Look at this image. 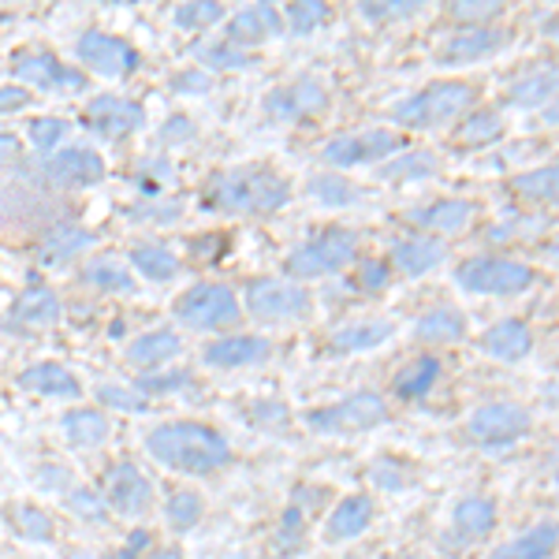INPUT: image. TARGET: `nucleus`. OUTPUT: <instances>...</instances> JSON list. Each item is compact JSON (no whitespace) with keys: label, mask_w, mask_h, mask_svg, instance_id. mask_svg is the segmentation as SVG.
I'll use <instances>...</instances> for the list:
<instances>
[{"label":"nucleus","mask_w":559,"mask_h":559,"mask_svg":"<svg viewBox=\"0 0 559 559\" xmlns=\"http://www.w3.org/2000/svg\"><path fill=\"white\" fill-rule=\"evenodd\" d=\"M284 34V15L276 12L273 4H250L242 8L239 15H231V26H228V41L236 45H254V41H265V38H276Z\"/></svg>","instance_id":"6ab92c4d"},{"label":"nucleus","mask_w":559,"mask_h":559,"mask_svg":"<svg viewBox=\"0 0 559 559\" xmlns=\"http://www.w3.org/2000/svg\"><path fill=\"white\" fill-rule=\"evenodd\" d=\"M392 150H400V134L366 131V134H344V139H332L329 146L321 150V157L336 168H350V165H366V160L388 157Z\"/></svg>","instance_id":"2eb2a0df"},{"label":"nucleus","mask_w":559,"mask_h":559,"mask_svg":"<svg viewBox=\"0 0 559 559\" xmlns=\"http://www.w3.org/2000/svg\"><path fill=\"white\" fill-rule=\"evenodd\" d=\"M64 134H68V120H57V116H41V120L31 123V142L38 150H57Z\"/></svg>","instance_id":"09e8293b"},{"label":"nucleus","mask_w":559,"mask_h":559,"mask_svg":"<svg viewBox=\"0 0 559 559\" xmlns=\"http://www.w3.org/2000/svg\"><path fill=\"white\" fill-rule=\"evenodd\" d=\"M292 198V187H287L284 176H276L273 168H231V173L216 176L213 187L205 191V205L221 213H247V216H261V213H276L280 205H287Z\"/></svg>","instance_id":"f03ea898"},{"label":"nucleus","mask_w":559,"mask_h":559,"mask_svg":"<svg viewBox=\"0 0 559 559\" xmlns=\"http://www.w3.org/2000/svg\"><path fill=\"white\" fill-rule=\"evenodd\" d=\"M150 455L179 474H213L231 463V444L202 421H168L146 437Z\"/></svg>","instance_id":"f257e3e1"},{"label":"nucleus","mask_w":559,"mask_h":559,"mask_svg":"<svg viewBox=\"0 0 559 559\" xmlns=\"http://www.w3.org/2000/svg\"><path fill=\"white\" fill-rule=\"evenodd\" d=\"M515 194L526 198V202H540V205H559V165H545L534 168V173L515 176Z\"/></svg>","instance_id":"72a5a7b5"},{"label":"nucleus","mask_w":559,"mask_h":559,"mask_svg":"<svg viewBox=\"0 0 559 559\" xmlns=\"http://www.w3.org/2000/svg\"><path fill=\"white\" fill-rule=\"evenodd\" d=\"M559 545V522H537L534 530L500 545L489 559H548Z\"/></svg>","instance_id":"b1692460"},{"label":"nucleus","mask_w":559,"mask_h":559,"mask_svg":"<svg viewBox=\"0 0 559 559\" xmlns=\"http://www.w3.org/2000/svg\"><path fill=\"white\" fill-rule=\"evenodd\" d=\"M492 526H496V503L489 496H466V500L455 503V511H452L455 537H463V540L489 537Z\"/></svg>","instance_id":"393cba45"},{"label":"nucleus","mask_w":559,"mask_h":559,"mask_svg":"<svg viewBox=\"0 0 559 559\" xmlns=\"http://www.w3.org/2000/svg\"><path fill=\"white\" fill-rule=\"evenodd\" d=\"M15 318L23 324H52L60 318V299L49 287H34V292L23 295V302L15 306Z\"/></svg>","instance_id":"4c0bfd02"},{"label":"nucleus","mask_w":559,"mask_h":559,"mask_svg":"<svg viewBox=\"0 0 559 559\" xmlns=\"http://www.w3.org/2000/svg\"><path fill=\"white\" fill-rule=\"evenodd\" d=\"M142 123H146V112H142L139 102H128V97L102 94L86 105V128H94L105 139H123V134L139 131Z\"/></svg>","instance_id":"4468645a"},{"label":"nucleus","mask_w":559,"mask_h":559,"mask_svg":"<svg viewBox=\"0 0 559 559\" xmlns=\"http://www.w3.org/2000/svg\"><path fill=\"white\" fill-rule=\"evenodd\" d=\"M414 332H418V340H426V344H455V340H463L466 321H463V313H459V310L440 306V310L426 313V318L414 324Z\"/></svg>","instance_id":"473e14b6"},{"label":"nucleus","mask_w":559,"mask_h":559,"mask_svg":"<svg viewBox=\"0 0 559 559\" xmlns=\"http://www.w3.org/2000/svg\"><path fill=\"white\" fill-rule=\"evenodd\" d=\"M247 306L261 321H292L310 310V292L299 280H254L247 287Z\"/></svg>","instance_id":"0eeeda50"},{"label":"nucleus","mask_w":559,"mask_h":559,"mask_svg":"<svg viewBox=\"0 0 559 559\" xmlns=\"http://www.w3.org/2000/svg\"><path fill=\"white\" fill-rule=\"evenodd\" d=\"M287 23H292L295 34H313L318 26L332 23V8L321 4V0H302V4H292L287 8Z\"/></svg>","instance_id":"ea45409f"},{"label":"nucleus","mask_w":559,"mask_h":559,"mask_svg":"<svg viewBox=\"0 0 559 559\" xmlns=\"http://www.w3.org/2000/svg\"><path fill=\"white\" fill-rule=\"evenodd\" d=\"M12 153H20V139L15 134H0V157H12Z\"/></svg>","instance_id":"052dcab7"},{"label":"nucleus","mask_w":559,"mask_h":559,"mask_svg":"<svg viewBox=\"0 0 559 559\" xmlns=\"http://www.w3.org/2000/svg\"><path fill=\"white\" fill-rule=\"evenodd\" d=\"M20 388H26V392H38V395H60V400H75V395H83L79 377L60 362H41V366L23 369Z\"/></svg>","instance_id":"4be33fe9"},{"label":"nucleus","mask_w":559,"mask_h":559,"mask_svg":"<svg viewBox=\"0 0 559 559\" xmlns=\"http://www.w3.org/2000/svg\"><path fill=\"white\" fill-rule=\"evenodd\" d=\"M45 176L57 187H94L105 179V160H102V153H94V150L71 146V150L52 153V157L45 160Z\"/></svg>","instance_id":"dca6fc26"},{"label":"nucleus","mask_w":559,"mask_h":559,"mask_svg":"<svg viewBox=\"0 0 559 559\" xmlns=\"http://www.w3.org/2000/svg\"><path fill=\"white\" fill-rule=\"evenodd\" d=\"M508 41L511 34L500 31V26H466L463 34H455V38L440 45V64H474V60L503 49Z\"/></svg>","instance_id":"f3484780"},{"label":"nucleus","mask_w":559,"mask_h":559,"mask_svg":"<svg viewBox=\"0 0 559 559\" xmlns=\"http://www.w3.org/2000/svg\"><path fill=\"white\" fill-rule=\"evenodd\" d=\"M545 120H548V123H556V128H559V97L545 108Z\"/></svg>","instance_id":"e2e57ef3"},{"label":"nucleus","mask_w":559,"mask_h":559,"mask_svg":"<svg viewBox=\"0 0 559 559\" xmlns=\"http://www.w3.org/2000/svg\"><path fill=\"white\" fill-rule=\"evenodd\" d=\"M83 280H86L90 287H102V292H123V295H131V292H134V280L128 276V269H123L116 258H97V261H90Z\"/></svg>","instance_id":"c9c22d12"},{"label":"nucleus","mask_w":559,"mask_h":559,"mask_svg":"<svg viewBox=\"0 0 559 559\" xmlns=\"http://www.w3.org/2000/svg\"><path fill=\"white\" fill-rule=\"evenodd\" d=\"M183 350V340L176 336V332H146V336H139L134 344L128 347V358L134 366H165L173 362V358Z\"/></svg>","instance_id":"c756f323"},{"label":"nucleus","mask_w":559,"mask_h":559,"mask_svg":"<svg viewBox=\"0 0 559 559\" xmlns=\"http://www.w3.org/2000/svg\"><path fill=\"white\" fill-rule=\"evenodd\" d=\"M444 258H448V250L440 247L437 239H421V236L395 242V250H392V261L400 265V273H407V276H426Z\"/></svg>","instance_id":"a878e982"},{"label":"nucleus","mask_w":559,"mask_h":559,"mask_svg":"<svg viewBox=\"0 0 559 559\" xmlns=\"http://www.w3.org/2000/svg\"><path fill=\"white\" fill-rule=\"evenodd\" d=\"M205 86H210V79H205L202 71H191V75L176 79V90H205Z\"/></svg>","instance_id":"13d9d810"},{"label":"nucleus","mask_w":559,"mask_h":559,"mask_svg":"<svg viewBox=\"0 0 559 559\" xmlns=\"http://www.w3.org/2000/svg\"><path fill=\"white\" fill-rule=\"evenodd\" d=\"M329 105V90L318 79H299L292 86H280L265 97V112L280 123H299L302 116H313Z\"/></svg>","instance_id":"ddd939ff"},{"label":"nucleus","mask_w":559,"mask_h":559,"mask_svg":"<svg viewBox=\"0 0 559 559\" xmlns=\"http://www.w3.org/2000/svg\"><path fill=\"white\" fill-rule=\"evenodd\" d=\"M64 432L68 440L75 448H97L108 440V432H112V426H108V418L102 411H71L64 414Z\"/></svg>","instance_id":"2f4dec72"},{"label":"nucleus","mask_w":559,"mask_h":559,"mask_svg":"<svg viewBox=\"0 0 559 559\" xmlns=\"http://www.w3.org/2000/svg\"><path fill=\"white\" fill-rule=\"evenodd\" d=\"M15 79L34 90H52V94H83L86 90V75L68 64H60L52 52L34 49V52H20L12 60Z\"/></svg>","instance_id":"1a4fd4ad"},{"label":"nucleus","mask_w":559,"mask_h":559,"mask_svg":"<svg viewBox=\"0 0 559 559\" xmlns=\"http://www.w3.org/2000/svg\"><path fill=\"white\" fill-rule=\"evenodd\" d=\"M276 540H280V545H276L280 556H292V552H299V548H302V515H299V508H292L284 515Z\"/></svg>","instance_id":"3c124183"},{"label":"nucleus","mask_w":559,"mask_h":559,"mask_svg":"<svg viewBox=\"0 0 559 559\" xmlns=\"http://www.w3.org/2000/svg\"><path fill=\"white\" fill-rule=\"evenodd\" d=\"M466 432L477 444H511L530 432V411L519 403H485L471 414Z\"/></svg>","instance_id":"9d476101"},{"label":"nucleus","mask_w":559,"mask_h":559,"mask_svg":"<svg viewBox=\"0 0 559 559\" xmlns=\"http://www.w3.org/2000/svg\"><path fill=\"white\" fill-rule=\"evenodd\" d=\"M388 418V403L377 392H355L344 403L324 411H310L306 421L310 429H329V432H358V429H373Z\"/></svg>","instance_id":"6e6552de"},{"label":"nucleus","mask_w":559,"mask_h":559,"mask_svg":"<svg viewBox=\"0 0 559 559\" xmlns=\"http://www.w3.org/2000/svg\"><path fill=\"white\" fill-rule=\"evenodd\" d=\"M503 12V4H496V0H463V4H452V20L459 23H471V26H485L489 20Z\"/></svg>","instance_id":"a18cd8bd"},{"label":"nucleus","mask_w":559,"mask_h":559,"mask_svg":"<svg viewBox=\"0 0 559 559\" xmlns=\"http://www.w3.org/2000/svg\"><path fill=\"white\" fill-rule=\"evenodd\" d=\"M358 258V242L350 231H324L313 242H306L302 250H295L287 258V273L295 280H313V276H329L347 269Z\"/></svg>","instance_id":"423d86ee"},{"label":"nucleus","mask_w":559,"mask_h":559,"mask_svg":"<svg viewBox=\"0 0 559 559\" xmlns=\"http://www.w3.org/2000/svg\"><path fill=\"white\" fill-rule=\"evenodd\" d=\"M176 318L187 324V329H224V324L239 321V299L231 287L224 284H194L183 299L176 302Z\"/></svg>","instance_id":"39448f33"},{"label":"nucleus","mask_w":559,"mask_h":559,"mask_svg":"<svg viewBox=\"0 0 559 559\" xmlns=\"http://www.w3.org/2000/svg\"><path fill=\"white\" fill-rule=\"evenodd\" d=\"M94 242V236L75 224H60L57 231H49L41 242H38V261L41 265H68L71 258H79L83 250Z\"/></svg>","instance_id":"bb28decb"},{"label":"nucleus","mask_w":559,"mask_h":559,"mask_svg":"<svg viewBox=\"0 0 559 559\" xmlns=\"http://www.w3.org/2000/svg\"><path fill=\"white\" fill-rule=\"evenodd\" d=\"M31 90L26 86H0V112H20L31 105Z\"/></svg>","instance_id":"864d4df0"},{"label":"nucleus","mask_w":559,"mask_h":559,"mask_svg":"<svg viewBox=\"0 0 559 559\" xmlns=\"http://www.w3.org/2000/svg\"><path fill=\"white\" fill-rule=\"evenodd\" d=\"M440 381V358H418V362L403 366L400 373H395L392 381V392L400 395V400H421V395L432 392V384Z\"/></svg>","instance_id":"7c9ffc66"},{"label":"nucleus","mask_w":559,"mask_h":559,"mask_svg":"<svg viewBox=\"0 0 559 559\" xmlns=\"http://www.w3.org/2000/svg\"><path fill=\"white\" fill-rule=\"evenodd\" d=\"M392 321H362V324H344L340 332H332L329 347L336 355H355V350L381 347L384 340H392Z\"/></svg>","instance_id":"cd10ccee"},{"label":"nucleus","mask_w":559,"mask_h":559,"mask_svg":"<svg viewBox=\"0 0 559 559\" xmlns=\"http://www.w3.org/2000/svg\"><path fill=\"white\" fill-rule=\"evenodd\" d=\"M548 258H552L556 265H559V236H556L552 242H548Z\"/></svg>","instance_id":"0e129e2a"},{"label":"nucleus","mask_w":559,"mask_h":559,"mask_svg":"<svg viewBox=\"0 0 559 559\" xmlns=\"http://www.w3.org/2000/svg\"><path fill=\"white\" fill-rule=\"evenodd\" d=\"M414 12H421V4H414V0H388V4H377V0H369V4H362L366 20H377V23L407 20V15H414Z\"/></svg>","instance_id":"de8ad7c7"},{"label":"nucleus","mask_w":559,"mask_h":559,"mask_svg":"<svg viewBox=\"0 0 559 559\" xmlns=\"http://www.w3.org/2000/svg\"><path fill=\"white\" fill-rule=\"evenodd\" d=\"M191 377L187 373H168V377H142V392H168V388H183Z\"/></svg>","instance_id":"5fc2aeb1"},{"label":"nucleus","mask_w":559,"mask_h":559,"mask_svg":"<svg viewBox=\"0 0 559 559\" xmlns=\"http://www.w3.org/2000/svg\"><path fill=\"white\" fill-rule=\"evenodd\" d=\"M481 347L489 350L492 358H500V362H519V358H526L530 350H534V332L515 318L496 321L492 329L485 332Z\"/></svg>","instance_id":"412c9836"},{"label":"nucleus","mask_w":559,"mask_h":559,"mask_svg":"<svg viewBox=\"0 0 559 559\" xmlns=\"http://www.w3.org/2000/svg\"><path fill=\"white\" fill-rule=\"evenodd\" d=\"M373 522V500L369 496H344L336 503V511L324 522V537L329 540H350Z\"/></svg>","instance_id":"5701e85b"},{"label":"nucleus","mask_w":559,"mask_h":559,"mask_svg":"<svg viewBox=\"0 0 559 559\" xmlns=\"http://www.w3.org/2000/svg\"><path fill=\"white\" fill-rule=\"evenodd\" d=\"M474 102V86L471 83H432L421 94L407 97V102L395 105L392 120L414 131H429L440 123H452L455 116H463Z\"/></svg>","instance_id":"7ed1b4c3"},{"label":"nucleus","mask_w":559,"mask_h":559,"mask_svg":"<svg viewBox=\"0 0 559 559\" xmlns=\"http://www.w3.org/2000/svg\"><path fill=\"white\" fill-rule=\"evenodd\" d=\"M310 194L324 205H350L358 198L355 187H350L347 179H336V176H313Z\"/></svg>","instance_id":"79ce46f5"},{"label":"nucleus","mask_w":559,"mask_h":559,"mask_svg":"<svg viewBox=\"0 0 559 559\" xmlns=\"http://www.w3.org/2000/svg\"><path fill=\"white\" fill-rule=\"evenodd\" d=\"M432 168H437V160H432L426 150H418V153H403L400 160L384 165V176L388 179H418V176H432Z\"/></svg>","instance_id":"c03bdc74"},{"label":"nucleus","mask_w":559,"mask_h":559,"mask_svg":"<svg viewBox=\"0 0 559 559\" xmlns=\"http://www.w3.org/2000/svg\"><path fill=\"white\" fill-rule=\"evenodd\" d=\"M455 280L463 292L474 295H519L526 287H534L537 273L530 265H522V261L481 254V258H466L455 269Z\"/></svg>","instance_id":"20e7f679"},{"label":"nucleus","mask_w":559,"mask_h":559,"mask_svg":"<svg viewBox=\"0 0 559 559\" xmlns=\"http://www.w3.org/2000/svg\"><path fill=\"white\" fill-rule=\"evenodd\" d=\"M477 216V205L466 198H444V202H432L426 210L407 213V221L414 228L437 231V236H459V231L471 228V221Z\"/></svg>","instance_id":"a211bd4d"},{"label":"nucleus","mask_w":559,"mask_h":559,"mask_svg":"<svg viewBox=\"0 0 559 559\" xmlns=\"http://www.w3.org/2000/svg\"><path fill=\"white\" fill-rule=\"evenodd\" d=\"M273 355V344L265 336H228V340H216L202 350V358L210 366H221V369H236V366H254V362H265Z\"/></svg>","instance_id":"aec40b11"},{"label":"nucleus","mask_w":559,"mask_h":559,"mask_svg":"<svg viewBox=\"0 0 559 559\" xmlns=\"http://www.w3.org/2000/svg\"><path fill=\"white\" fill-rule=\"evenodd\" d=\"M97 400H102L105 407L128 411V414L146 411V395H142V392H131V388H120V384H102V388H97Z\"/></svg>","instance_id":"49530a36"},{"label":"nucleus","mask_w":559,"mask_h":559,"mask_svg":"<svg viewBox=\"0 0 559 559\" xmlns=\"http://www.w3.org/2000/svg\"><path fill=\"white\" fill-rule=\"evenodd\" d=\"M79 60L90 64L97 75H105V79H128L131 71L142 64V57L134 52V45L112 38V34H97V31H90L79 38Z\"/></svg>","instance_id":"9b49d317"},{"label":"nucleus","mask_w":559,"mask_h":559,"mask_svg":"<svg viewBox=\"0 0 559 559\" xmlns=\"http://www.w3.org/2000/svg\"><path fill=\"white\" fill-rule=\"evenodd\" d=\"M500 134H503L500 116L485 108V112H477V116H471V120L463 123V131H459V139H463V142H477V146H485V142L500 139Z\"/></svg>","instance_id":"37998d69"},{"label":"nucleus","mask_w":559,"mask_h":559,"mask_svg":"<svg viewBox=\"0 0 559 559\" xmlns=\"http://www.w3.org/2000/svg\"><path fill=\"white\" fill-rule=\"evenodd\" d=\"M198 57L205 60L210 68H247L250 57L242 49H236V45H210V49H198Z\"/></svg>","instance_id":"8fccbe9b"},{"label":"nucleus","mask_w":559,"mask_h":559,"mask_svg":"<svg viewBox=\"0 0 559 559\" xmlns=\"http://www.w3.org/2000/svg\"><path fill=\"white\" fill-rule=\"evenodd\" d=\"M548 97H559V68H540L522 75L515 86L508 90V102L519 108H537L545 105Z\"/></svg>","instance_id":"c85d7f7f"},{"label":"nucleus","mask_w":559,"mask_h":559,"mask_svg":"<svg viewBox=\"0 0 559 559\" xmlns=\"http://www.w3.org/2000/svg\"><path fill=\"white\" fill-rule=\"evenodd\" d=\"M362 284H366V287H381V284H384V265H377V261H373V265H366Z\"/></svg>","instance_id":"bf43d9fd"},{"label":"nucleus","mask_w":559,"mask_h":559,"mask_svg":"<svg viewBox=\"0 0 559 559\" xmlns=\"http://www.w3.org/2000/svg\"><path fill=\"white\" fill-rule=\"evenodd\" d=\"M205 515V503H202V496L191 492V489H179L168 496V503H165V519H168V526L176 530V534H187V530H194L198 522H202Z\"/></svg>","instance_id":"f704fd0d"},{"label":"nucleus","mask_w":559,"mask_h":559,"mask_svg":"<svg viewBox=\"0 0 559 559\" xmlns=\"http://www.w3.org/2000/svg\"><path fill=\"white\" fill-rule=\"evenodd\" d=\"M105 496L108 508L120 511L123 519H139L153 503V481L134 463H120L105 474Z\"/></svg>","instance_id":"f8f14e48"},{"label":"nucleus","mask_w":559,"mask_h":559,"mask_svg":"<svg viewBox=\"0 0 559 559\" xmlns=\"http://www.w3.org/2000/svg\"><path fill=\"white\" fill-rule=\"evenodd\" d=\"M68 508L75 511L79 519H90V522H105V500L90 489H79L68 496Z\"/></svg>","instance_id":"603ef678"},{"label":"nucleus","mask_w":559,"mask_h":559,"mask_svg":"<svg viewBox=\"0 0 559 559\" xmlns=\"http://www.w3.org/2000/svg\"><path fill=\"white\" fill-rule=\"evenodd\" d=\"M216 20H224V4H213V0H198V4H179L176 8V26L183 31H205Z\"/></svg>","instance_id":"a19ab883"},{"label":"nucleus","mask_w":559,"mask_h":559,"mask_svg":"<svg viewBox=\"0 0 559 559\" xmlns=\"http://www.w3.org/2000/svg\"><path fill=\"white\" fill-rule=\"evenodd\" d=\"M12 526L15 534L26 540H38V545H49L52 540V519L45 515L41 508H31V503H15L12 508Z\"/></svg>","instance_id":"58836bf2"},{"label":"nucleus","mask_w":559,"mask_h":559,"mask_svg":"<svg viewBox=\"0 0 559 559\" xmlns=\"http://www.w3.org/2000/svg\"><path fill=\"white\" fill-rule=\"evenodd\" d=\"M38 485H41V489H52V492L68 489V471H57V466H41V471H38Z\"/></svg>","instance_id":"6e6d98bb"},{"label":"nucleus","mask_w":559,"mask_h":559,"mask_svg":"<svg viewBox=\"0 0 559 559\" xmlns=\"http://www.w3.org/2000/svg\"><path fill=\"white\" fill-rule=\"evenodd\" d=\"M71 559H97V556H90V552H75V556H71Z\"/></svg>","instance_id":"69168bd1"},{"label":"nucleus","mask_w":559,"mask_h":559,"mask_svg":"<svg viewBox=\"0 0 559 559\" xmlns=\"http://www.w3.org/2000/svg\"><path fill=\"white\" fill-rule=\"evenodd\" d=\"M545 34H548V38H556V41H559V12H556V15H548V20H545Z\"/></svg>","instance_id":"680f3d73"},{"label":"nucleus","mask_w":559,"mask_h":559,"mask_svg":"<svg viewBox=\"0 0 559 559\" xmlns=\"http://www.w3.org/2000/svg\"><path fill=\"white\" fill-rule=\"evenodd\" d=\"M131 261H134V269H139L146 280H173L179 273V261L176 254L168 247H134L131 250Z\"/></svg>","instance_id":"e433bc0d"},{"label":"nucleus","mask_w":559,"mask_h":559,"mask_svg":"<svg viewBox=\"0 0 559 559\" xmlns=\"http://www.w3.org/2000/svg\"><path fill=\"white\" fill-rule=\"evenodd\" d=\"M150 540H153V537L146 534V530H134V534H131V545L123 548V552L116 556V559H134L139 552H146V548H150Z\"/></svg>","instance_id":"4d7b16f0"}]
</instances>
